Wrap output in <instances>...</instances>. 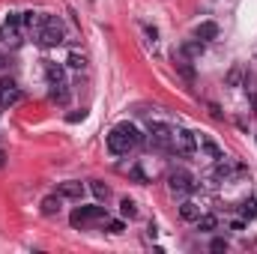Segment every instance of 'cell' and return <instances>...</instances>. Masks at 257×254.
<instances>
[{
  "label": "cell",
  "mask_w": 257,
  "mask_h": 254,
  "mask_svg": "<svg viewBox=\"0 0 257 254\" xmlns=\"http://www.w3.org/2000/svg\"><path fill=\"white\" fill-rule=\"evenodd\" d=\"M242 84V66H233L227 72V87H239Z\"/></svg>",
  "instance_id": "23"
},
{
  "label": "cell",
  "mask_w": 257,
  "mask_h": 254,
  "mask_svg": "<svg viewBox=\"0 0 257 254\" xmlns=\"http://www.w3.org/2000/svg\"><path fill=\"white\" fill-rule=\"evenodd\" d=\"M99 218H108V215H105V206H78V209L69 215L72 227H84V224L99 221Z\"/></svg>",
  "instance_id": "5"
},
{
  "label": "cell",
  "mask_w": 257,
  "mask_h": 254,
  "mask_svg": "<svg viewBox=\"0 0 257 254\" xmlns=\"http://www.w3.org/2000/svg\"><path fill=\"white\" fill-rule=\"evenodd\" d=\"M120 212H123V218H135V215H138V206H135L132 197H123V200H120Z\"/></svg>",
  "instance_id": "21"
},
{
  "label": "cell",
  "mask_w": 257,
  "mask_h": 254,
  "mask_svg": "<svg viewBox=\"0 0 257 254\" xmlns=\"http://www.w3.org/2000/svg\"><path fill=\"white\" fill-rule=\"evenodd\" d=\"M90 189H93V194H96V197H99V200H108V197H111V189H108V186H105V183H93V186H90Z\"/></svg>",
  "instance_id": "24"
},
{
  "label": "cell",
  "mask_w": 257,
  "mask_h": 254,
  "mask_svg": "<svg viewBox=\"0 0 257 254\" xmlns=\"http://www.w3.org/2000/svg\"><path fill=\"white\" fill-rule=\"evenodd\" d=\"M197 215H200V206L194 200H183L180 203V218L183 221H197Z\"/></svg>",
  "instance_id": "13"
},
{
  "label": "cell",
  "mask_w": 257,
  "mask_h": 254,
  "mask_svg": "<svg viewBox=\"0 0 257 254\" xmlns=\"http://www.w3.org/2000/svg\"><path fill=\"white\" fill-rule=\"evenodd\" d=\"M60 203H63L60 194H48V197L42 200V215H57V212H60Z\"/></svg>",
  "instance_id": "15"
},
{
  "label": "cell",
  "mask_w": 257,
  "mask_h": 254,
  "mask_svg": "<svg viewBox=\"0 0 257 254\" xmlns=\"http://www.w3.org/2000/svg\"><path fill=\"white\" fill-rule=\"evenodd\" d=\"M141 141H144V135L132 123H120L117 129H111V135H108V150L114 156H126L128 150H135Z\"/></svg>",
  "instance_id": "1"
},
{
  "label": "cell",
  "mask_w": 257,
  "mask_h": 254,
  "mask_svg": "<svg viewBox=\"0 0 257 254\" xmlns=\"http://www.w3.org/2000/svg\"><path fill=\"white\" fill-rule=\"evenodd\" d=\"M239 212H242V218H257V200L254 197L242 200V203H239Z\"/></svg>",
  "instance_id": "19"
},
{
  "label": "cell",
  "mask_w": 257,
  "mask_h": 254,
  "mask_svg": "<svg viewBox=\"0 0 257 254\" xmlns=\"http://www.w3.org/2000/svg\"><path fill=\"white\" fill-rule=\"evenodd\" d=\"M230 230H236V233H239V230H245V221H233V224H230Z\"/></svg>",
  "instance_id": "27"
},
{
  "label": "cell",
  "mask_w": 257,
  "mask_h": 254,
  "mask_svg": "<svg viewBox=\"0 0 257 254\" xmlns=\"http://www.w3.org/2000/svg\"><path fill=\"white\" fill-rule=\"evenodd\" d=\"M42 18L45 15H39V12H21V27H27V30H39L42 27Z\"/></svg>",
  "instance_id": "14"
},
{
  "label": "cell",
  "mask_w": 257,
  "mask_h": 254,
  "mask_svg": "<svg viewBox=\"0 0 257 254\" xmlns=\"http://www.w3.org/2000/svg\"><path fill=\"white\" fill-rule=\"evenodd\" d=\"M66 66H72V69H84V66H87V57H84L81 51H72V54L66 57Z\"/></svg>",
  "instance_id": "22"
},
{
  "label": "cell",
  "mask_w": 257,
  "mask_h": 254,
  "mask_svg": "<svg viewBox=\"0 0 257 254\" xmlns=\"http://www.w3.org/2000/svg\"><path fill=\"white\" fill-rule=\"evenodd\" d=\"M150 144L156 150H174V129L168 123H150Z\"/></svg>",
  "instance_id": "3"
},
{
  "label": "cell",
  "mask_w": 257,
  "mask_h": 254,
  "mask_svg": "<svg viewBox=\"0 0 257 254\" xmlns=\"http://www.w3.org/2000/svg\"><path fill=\"white\" fill-rule=\"evenodd\" d=\"M209 248H212V251H227V239H221V236H215V239L209 242Z\"/></svg>",
  "instance_id": "26"
},
{
  "label": "cell",
  "mask_w": 257,
  "mask_h": 254,
  "mask_svg": "<svg viewBox=\"0 0 257 254\" xmlns=\"http://www.w3.org/2000/svg\"><path fill=\"white\" fill-rule=\"evenodd\" d=\"M197 147H200L209 159H215V162H218V159H224V150H221V147H218L209 135H197Z\"/></svg>",
  "instance_id": "8"
},
{
  "label": "cell",
  "mask_w": 257,
  "mask_h": 254,
  "mask_svg": "<svg viewBox=\"0 0 257 254\" xmlns=\"http://www.w3.org/2000/svg\"><path fill=\"white\" fill-rule=\"evenodd\" d=\"M174 150H177L180 156H194V153H197V135L189 132V129L174 132Z\"/></svg>",
  "instance_id": "6"
},
{
  "label": "cell",
  "mask_w": 257,
  "mask_h": 254,
  "mask_svg": "<svg viewBox=\"0 0 257 254\" xmlns=\"http://www.w3.org/2000/svg\"><path fill=\"white\" fill-rule=\"evenodd\" d=\"M203 45H206V42H200V39H192V42H183L180 54H186L189 60H194V57H200V54H203Z\"/></svg>",
  "instance_id": "16"
},
{
  "label": "cell",
  "mask_w": 257,
  "mask_h": 254,
  "mask_svg": "<svg viewBox=\"0 0 257 254\" xmlns=\"http://www.w3.org/2000/svg\"><path fill=\"white\" fill-rule=\"evenodd\" d=\"M174 66H177V72H180L186 81H194V66L189 63V57H186V54H180V57L174 54Z\"/></svg>",
  "instance_id": "11"
},
{
  "label": "cell",
  "mask_w": 257,
  "mask_h": 254,
  "mask_svg": "<svg viewBox=\"0 0 257 254\" xmlns=\"http://www.w3.org/2000/svg\"><path fill=\"white\" fill-rule=\"evenodd\" d=\"M108 230H111V233H123V230H126V224H123L120 218H108Z\"/></svg>",
  "instance_id": "25"
},
{
  "label": "cell",
  "mask_w": 257,
  "mask_h": 254,
  "mask_svg": "<svg viewBox=\"0 0 257 254\" xmlns=\"http://www.w3.org/2000/svg\"><path fill=\"white\" fill-rule=\"evenodd\" d=\"M215 36H218V24L215 21H200L194 27V39H200V42H212Z\"/></svg>",
  "instance_id": "9"
},
{
  "label": "cell",
  "mask_w": 257,
  "mask_h": 254,
  "mask_svg": "<svg viewBox=\"0 0 257 254\" xmlns=\"http://www.w3.org/2000/svg\"><path fill=\"white\" fill-rule=\"evenodd\" d=\"M60 197H66V200H81L84 197V186L78 183V180H69V183H63L60 186V191H57Z\"/></svg>",
  "instance_id": "10"
},
{
  "label": "cell",
  "mask_w": 257,
  "mask_h": 254,
  "mask_svg": "<svg viewBox=\"0 0 257 254\" xmlns=\"http://www.w3.org/2000/svg\"><path fill=\"white\" fill-rule=\"evenodd\" d=\"M254 114H257V96H254Z\"/></svg>",
  "instance_id": "30"
},
{
  "label": "cell",
  "mask_w": 257,
  "mask_h": 254,
  "mask_svg": "<svg viewBox=\"0 0 257 254\" xmlns=\"http://www.w3.org/2000/svg\"><path fill=\"white\" fill-rule=\"evenodd\" d=\"M45 75H48V81L51 84H63V66H57V63H48V69H45Z\"/></svg>",
  "instance_id": "18"
},
{
  "label": "cell",
  "mask_w": 257,
  "mask_h": 254,
  "mask_svg": "<svg viewBox=\"0 0 257 254\" xmlns=\"http://www.w3.org/2000/svg\"><path fill=\"white\" fill-rule=\"evenodd\" d=\"M51 102H57V105H66L69 102V87L63 84H51Z\"/></svg>",
  "instance_id": "17"
},
{
  "label": "cell",
  "mask_w": 257,
  "mask_h": 254,
  "mask_svg": "<svg viewBox=\"0 0 257 254\" xmlns=\"http://www.w3.org/2000/svg\"><path fill=\"white\" fill-rule=\"evenodd\" d=\"M215 215H197V230H203V233H209V230H215Z\"/></svg>",
  "instance_id": "20"
},
{
  "label": "cell",
  "mask_w": 257,
  "mask_h": 254,
  "mask_svg": "<svg viewBox=\"0 0 257 254\" xmlns=\"http://www.w3.org/2000/svg\"><path fill=\"white\" fill-rule=\"evenodd\" d=\"M9 63V60H6V54H0V72H3V66Z\"/></svg>",
  "instance_id": "28"
},
{
  "label": "cell",
  "mask_w": 257,
  "mask_h": 254,
  "mask_svg": "<svg viewBox=\"0 0 257 254\" xmlns=\"http://www.w3.org/2000/svg\"><path fill=\"white\" fill-rule=\"evenodd\" d=\"M168 189H171V194H189V191H194L197 186H194V180H192V174L189 171H171L168 174Z\"/></svg>",
  "instance_id": "4"
},
{
  "label": "cell",
  "mask_w": 257,
  "mask_h": 254,
  "mask_svg": "<svg viewBox=\"0 0 257 254\" xmlns=\"http://www.w3.org/2000/svg\"><path fill=\"white\" fill-rule=\"evenodd\" d=\"M63 21L57 18V15H45L42 18V27L36 30V42L42 45V48H54V45H60L63 42Z\"/></svg>",
  "instance_id": "2"
},
{
  "label": "cell",
  "mask_w": 257,
  "mask_h": 254,
  "mask_svg": "<svg viewBox=\"0 0 257 254\" xmlns=\"http://www.w3.org/2000/svg\"><path fill=\"white\" fill-rule=\"evenodd\" d=\"M21 102V90L15 87L12 78H3L0 81V108H9V105H18Z\"/></svg>",
  "instance_id": "7"
},
{
  "label": "cell",
  "mask_w": 257,
  "mask_h": 254,
  "mask_svg": "<svg viewBox=\"0 0 257 254\" xmlns=\"http://www.w3.org/2000/svg\"><path fill=\"white\" fill-rule=\"evenodd\" d=\"M3 165H6V153L0 150V168H3Z\"/></svg>",
  "instance_id": "29"
},
{
  "label": "cell",
  "mask_w": 257,
  "mask_h": 254,
  "mask_svg": "<svg viewBox=\"0 0 257 254\" xmlns=\"http://www.w3.org/2000/svg\"><path fill=\"white\" fill-rule=\"evenodd\" d=\"M0 39H3V42H9L12 48H18V45H21V33H18V27H12V24H3V27H0Z\"/></svg>",
  "instance_id": "12"
}]
</instances>
